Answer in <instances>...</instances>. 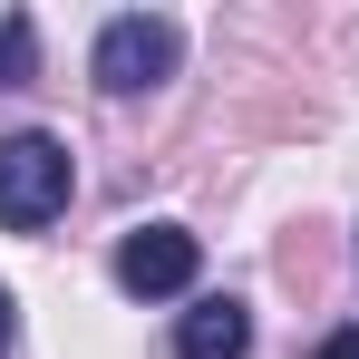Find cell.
<instances>
[{
	"label": "cell",
	"instance_id": "1",
	"mask_svg": "<svg viewBox=\"0 0 359 359\" xmlns=\"http://www.w3.org/2000/svg\"><path fill=\"white\" fill-rule=\"evenodd\" d=\"M68 184H78V165H68L59 136H39V126L0 136V224H10V233L59 224V214H68Z\"/></svg>",
	"mask_w": 359,
	"mask_h": 359
},
{
	"label": "cell",
	"instance_id": "2",
	"mask_svg": "<svg viewBox=\"0 0 359 359\" xmlns=\"http://www.w3.org/2000/svg\"><path fill=\"white\" fill-rule=\"evenodd\" d=\"M184 59L175 20H156V10H126V20H107L97 29V49H88V68H97V88L107 97H146V88H165Z\"/></svg>",
	"mask_w": 359,
	"mask_h": 359
},
{
	"label": "cell",
	"instance_id": "3",
	"mask_svg": "<svg viewBox=\"0 0 359 359\" xmlns=\"http://www.w3.org/2000/svg\"><path fill=\"white\" fill-rule=\"evenodd\" d=\"M194 233L184 224H146V233H126L117 243V292H136V301H165V292H184L194 282Z\"/></svg>",
	"mask_w": 359,
	"mask_h": 359
},
{
	"label": "cell",
	"instance_id": "4",
	"mask_svg": "<svg viewBox=\"0 0 359 359\" xmlns=\"http://www.w3.org/2000/svg\"><path fill=\"white\" fill-rule=\"evenodd\" d=\"M252 350V311H243V301H194V311H184V330H175V359H243Z\"/></svg>",
	"mask_w": 359,
	"mask_h": 359
},
{
	"label": "cell",
	"instance_id": "5",
	"mask_svg": "<svg viewBox=\"0 0 359 359\" xmlns=\"http://www.w3.org/2000/svg\"><path fill=\"white\" fill-rule=\"evenodd\" d=\"M29 78H39V20L0 10V88H29Z\"/></svg>",
	"mask_w": 359,
	"mask_h": 359
},
{
	"label": "cell",
	"instance_id": "6",
	"mask_svg": "<svg viewBox=\"0 0 359 359\" xmlns=\"http://www.w3.org/2000/svg\"><path fill=\"white\" fill-rule=\"evenodd\" d=\"M320 359H359V330H330V340H320Z\"/></svg>",
	"mask_w": 359,
	"mask_h": 359
},
{
	"label": "cell",
	"instance_id": "7",
	"mask_svg": "<svg viewBox=\"0 0 359 359\" xmlns=\"http://www.w3.org/2000/svg\"><path fill=\"white\" fill-rule=\"evenodd\" d=\"M0 359H10V292H0Z\"/></svg>",
	"mask_w": 359,
	"mask_h": 359
}]
</instances>
